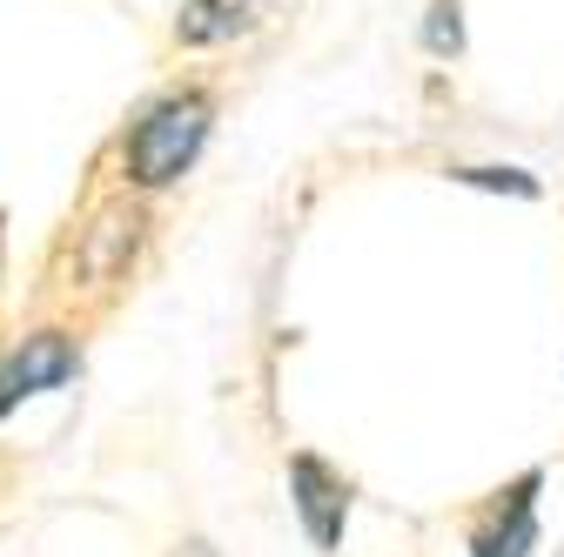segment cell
Returning <instances> with one entry per match:
<instances>
[{
  "label": "cell",
  "mask_w": 564,
  "mask_h": 557,
  "mask_svg": "<svg viewBox=\"0 0 564 557\" xmlns=\"http://www.w3.org/2000/svg\"><path fill=\"white\" fill-rule=\"evenodd\" d=\"M423 47L437 61H457L464 54V8L457 0H431V21H423Z\"/></svg>",
  "instance_id": "52a82bcc"
},
{
  "label": "cell",
  "mask_w": 564,
  "mask_h": 557,
  "mask_svg": "<svg viewBox=\"0 0 564 557\" xmlns=\"http://www.w3.org/2000/svg\"><path fill=\"white\" fill-rule=\"evenodd\" d=\"M82 370V336L75 329H28L21 342H8L0 357V416H14L21 403L47 396V390H67Z\"/></svg>",
  "instance_id": "7a4b0ae2"
},
{
  "label": "cell",
  "mask_w": 564,
  "mask_h": 557,
  "mask_svg": "<svg viewBox=\"0 0 564 557\" xmlns=\"http://www.w3.org/2000/svg\"><path fill=\"white\" fill-rule=\"evenodd\" d=\"M538 504H544V470L511 477L505 491H490L484 511L464 531L470 557H538Z\"/></svg>",
  "instance_id": "3957f363"
},
{
  "label": "cell",
  "mask_w": 564,
  "mask_h": 557,
  "mask_svg": "<svg viewBox=\"0 0 564 557\" xmlns=\"http://www.w3.org/2000/svg\"><path fill=\"white\" fill-rule=\"evenodd\" d=\"M141 229H149V222H141V208L128 195H108L95 216L75 229V275H82L75 290H88V283H101V290L128 283L134 249H141Z\"/></svg>",
  "instance_id": "277c9868"
},
{
  "label": "cell",
  "mask_w": 564,
  "mask_h": 557,
  "mask_svg": "<svg viewBox=\"0 0 564 557\" xmlns=\"http://www.w3.org/2000/svg\"><path fill=\"white\" fill-rule=\"evenodd\" d=\"M162 557H223L216 544H208V537H182V544H169Z\"/></svg>",
  "instance_id": "9c48e42d"
},
{
  "label": "cell",
  "mask_w": 564,
  "mask_h": 557,
  "mask_svg": "<svg viewBox=\"0 0 564 557\" xmlns=\"http://www.w3.org/2000/svg\"><path fill=\"white\" fill-rule=\"evenodd\" d=\"M290 504H296V524L316 550H336L343 531H349V504H357V491H349V477L336 463H323L316 450H296L290 457Z\"/></svg>",
  "instance_id": "5b68a950"
},
{
  "label": "cell",
  "mask_w": 564,
  "mask_h": 557,
  "mask_svg": "<svg viewBox=\"0 0 564 557\" xmlns=\"http://www.w3.org/2000/svg\"><path fill=\"white\" fill-rule=\"evenodd\" d=\"M451 175H457V182H470V188H505V195H524V201L538 195V182H531L524 168H451Z\"/></svg>",
  "instance_id": "ba28073f"
},
{
  "label": "cell",
  "mask_w": 564,
  "mask_h": 557,
  "mask_svg": "<svg viewBox=\"0 0 564 557\" xmlns=\"http://www.w3.org/2000/svg\"><path fill=\"white\" fill-rule=\"evenodd\" d=\"M275 0H182L175 14V47H229L269 21Z\"/></svg>",
  "instance_id": "8992f818"
},
{
  "label": "cell",
  "mask_w": 564,
  "mask_h": 557,
  "mask_svg": "<svg viewBox=\"0 0 564 557\" xmlns=\"http://www.w3.org/2000/svg\"><path fill=\"white\" fill-rule=\"evenodd\" d=\"M208 128H216V95H208L202 81L162 88L149 108L121 128V142H115V182H121V195L175 188L195 168V155L208 149Z\"/></svg>",
  "instance_id": "6da1fadb"
}]
</instances>
